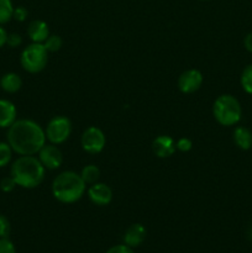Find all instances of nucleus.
I'll use <instances>...</instances> for the list:
<instances>
[{
    "label": "nucleus",
    "instance_id": "nucleus-1",
    "mask_svg": "<svg viewBox=\"0 0 252 253\" xmlns=\"http://www.w3.org/2000/svg\"><path fill=\"white\" fill-rule=\"evenodd\" d=\"M46 133L42 126L30 119L16 120L6 133V142L20 156H35L46 145Z\"/></svg>",
    "mask_w": 252,
    "mask_h": 253
},
{
    "label": "nucleus",
    "instance_id": "nucleus-2",
    "mask_svg": "<svg viewBox=\"0 0 252 253\" xmlns=\"http://www.w3.org/2000/svg\"><path fill=\"white\" fill-rule=\"evenodd\" d=\"M46 168L35 156H20L12 162L10 175L14 178L17 187L24 189L37 188L44 179Z\"/></svg>",
    "mask_w": 252,
    "mask_h": 253
},
{
    "label": "nucleus",
    "instance_id": "nucleus-3",
    "mask_svg": "<svg viewBox=\"0 0 252 253\" xmlns=\"http://www.w3.org/2000/svg\"><path fill=\"white\" fill-rule=\"evenodd\" d=\"M86 192V184L81 174L73 170L59 173L52 183V195L62 204H73L81 200Z\"/></svg>",
    "mask_w": 252,
    "mask_h": 253
},
{
    "label": "nucleus",
    "instance_id": "nucleus-4",
    "mask_svg": "<svg viewBox=\"0 0 252 253\" xmlns=\"http://www.w3.org/2000/svg\"><path fill=\"white\" fill-rule=\"evenodd\" d=\"M212 115L221 126H235L240 123L242 108L240 101L231 94H222L217 96L212 105Z\"/></svg>",
    "mask_w": 252,
    "mask_h": 253
},
{
    "label": "nucleus",
    "instance_id": "nucleus-5",
    "mask_svg": "<svg viewBox=\"0 0 252 253\" xmlns=\"http://www.w3.org/2000/svg\"><path fill=\"white\" fill-rule=\"evenodd\" d=\"M48 62V51L44 48L43 43L32 42L31 44L25 47L20 56L21 67L27 73L36 74L44 69Z\"/></svg>",
    "mask_w": 252,
    "mask_h": 253
},
{
    "label": "nucleus",
    "instance_id": "nucleus-6",
    "mask_svg": "<svg viewBox=\"0 0 252 253\" xmlns=\"http://www.w3.org/2000/svg\"><path fill=\"white\" fill-rule=\"evenodd\" d=\"M47 141L52 145H61L66 142L72 133V123L67 116H54L44 128Z\"/></svg>",
    "mask_w": 252,
    "mask_h": 253
},
{
    "label": "nucleus",
    "instance_id": "nucleus-7",
    "mask_svg": "<svg viewBox=\"0 0 252 253\" xmlns=\"http://www.w3.org/2000/svg\"><path fill=\"white\" fill-rule=\"evenodd\" d=\"M82 148L89 155H98L106 145V137L103 130L96 126H90L83 132L81 138Z\"/></svg>",
    "mask_w": 252,
    "mask_h": 253
},
{
    "label": "nucleus",
    "instance_id": "nucleus-8",
    "mask_svg": "<svg viewBox=\"0 0 252 253\" xmlns=\"http://www.w3.org/2000/svg\"><path fill=\"white\" fill-rule=\"evenodd\" d=\"M39 160L40 162L42 163L46 169L53 170L57 169L62 166L63 163V155H62L61 150L57 147V145H52V143H48V145H44L41 150L39 151Z\"/></svg>",
    "mask_w": 252,
    "mask_h": 253
},
{
    "label": "nucleus",
    "instance_id": "nucleus-9",
    "mask_svg": "<svg viewBox=\"0 0 252 253\" xmlns=\"http://www.w3.org/2000/svg\"><path fill=\"white\" fill-rule=\"evenodd\" d=\"M203 81L204 78H203L202 72L194 68L188 69L183 72L178 78V88L183 94H193L199 90Z\"/></svg>",
    "mask_w": 252,
    "mask_h": 253
},
{
    "label": "nucleus",
    "instance_id": "nucleus-10",
    "mask_svg": "<svg viewBox=\"0 0 252 253\" xmlns=\"http://www.w3.org/2000/svg\"><path fill=\"white\" fill-rule=\"evenodd\" d=\"M89 200L98 207H106L113 200V190L105 183H94L86 190Z\"/></svg>",
    "mask_w": 252,
    "mask_h": 253
},
{
    "label": "nucleus",
    "instance_id": "nucleus-11",
    "mask_svg": "<svg viewBox=\"0 0 252 253\" xmlns=\"http://www.w3.org/2000/svg\"><path fill=\"white\" fill-rule=\"evenodd\" d=\"M175 141L170 136L161 135L152 142V152L158 158H168L175 152Z\"/></svg>",
    "mask_w": 252,
    "mask_h": 253
},
{
    "label": "nucleus",
    "instance_id": "nucleus-12",
    "mask_svg": "<svg viewBox=\"0 0 252 253\" xmlns=\"http://www.w3.org/2000/svg\"><path fill=\"white\" fill-rule=\"evenodd\" d=\"M146 235H147V231L142 224H133L124 234V244L127 245L131 249L138 247L146 240Z\"/></svg>",
    "mask_w": 252,
    "mask_h": 253
},
{
    "label": "nucleus",
    "instance_id": "nucleus-13",
    "mask_svg": "<svg viewBox=\"0 0 252 253\" xmlns=\"http://www.w3.org/2000/svg\"><path fill=\"white\" fill-rule=\"evenodd\" d=\"M17 120L16 106L7 99H0V128H9Z\"/></svg>",
    "mask_w": 252,
    "mask_h": 253
},
{
    "label": "nucleus",
    "instance_id": "nucleus-14",
    "mask_svg": "<svg viewBox=\"0 0 252 253\" xmlns=\"http://www.w3.org/2000/svg\"><path fill=\"white\" fill-rule=\"evenodd\" d=\"M27 36L32 42L43 43L47 37L49 36L48 25L42 20H32L27 26Z\"/></svg>",
    "mask_w": 252,
    "mask_h": 253
},
{
    "label": "nucleus",
    "instance_id": "nucleus-15",
    "mask_svg": "<svg viewBox=\"0 0 252 253\" xmlns=\"http://www.w3.org/2000/svg\"><path fill=\"white\" fill-rule=\"evenodd\" d=\"M22 86V79L21 77L14 72H9L5 73L4 76L0 78V88L9 94H15L21 89Z\"/></svg>",
    "mask_w": 252,
    "mask_h": 253
},
{
    "label": "nucleus",
    "instance_id": "nucleus-16",
    "mask_svg": "<svg viewBox=\"0 0 252 253\" xmlns=\"http://www.w3.org/2000/svg\"><path fill=\"white\" fill-rule=\"evenodd\" d=\"M234 142L240 150L249 151L252 147V132L245 126H237L232 133Z\"/></svg>",
    "mask_w": 252,
    "mask_h": 253
},
{
    "label": "nucleus",
    "instance_id": "nucleus-17",
    "mask_svg": "<svg viewBox=\"0 0 252 253\" xmlns=\"http://www.w3.org/2000/svg\"><path fill=\"white\" fill-rule=\"evenodd\" d=\"M79 174H81L82 179L84 180L85 184L91 185L98 182L99 178H100V169L95 165H88L83 167V169H82Z\"/></svg>",
    "mask_w": 252,
    "mask_h": 253
},
{
    "label": "nucleus",
    "instance_id": "nucleus-18",
    "mask_svg": "<svg viewBox=\"0 0 252 253\" xmlns=\"http://www.w3.org/2000/svg\"><path fill=\"white\" fill-rule=\"evenodd\" d=\"M14 5L11 0H0V25H5L12 19Z\"/></svg>",
    "mask_w": 252,
    "mask_h": 253
},
{
    "label": "nucleus",
    "instance_id": "nucleus-19",
    "mask_svg": "<svg viewBox=\"0 0 252 253\" xmlns=\"http://www.w3.org/2000/svg\"><path fill=\"white\" fill-rule=\"evenodd\" d=\"M240 83L245 93L252 95V64H249L244 68L240 77Z\"/></svg>",
    "mask_w": 252,
    "mask_h": 253
},
{
    "label": "nucleus",
    "instance_id": "nucleus-20",
    "mask_svg": "<svg viewBox=\"0 0 252 253\" xmlns=\"http://www.w3.org/2000/svg\"><path fill=\"white\" fill-rule=\"evenodd\" d=\"M12 148L7 142H0V168L6 167L12 160Z\"/></svg>",
    "mask_w": 252,
    "mask_h": 253
},
{
    "label": "nucleus",
    "instance_id": "nucleus-21",
    "mask_svg": "<svg viewBox=\"0 0 252 253\" xmlns=\"http://www.w3.org/2000/svg\"><path fill=\"white\" fill-rule=\"evenodd\" d=\"M43 46L48 51V53L49 52H57L63 46V41H62L61 36H58V35H49L46 41L43 42Z\"/></svg>",
    "mask_w": 252,
    "mask_h": 253
},
{
    "label": "nucleus",
    "instance_id": "nucleus-22",
    "mask_svg": "<svg viewBox=\"0 0 252 253\" xmlns=\"http://www.w3.org/2000/svg\"><path fill=\"white\" fill-rule=\"evenodd\" d=\"M10 231H11V225L7 220L6 216L0 214V239H6L9 237Z\"/></svg>",
    "mask_w": 252,
    "mask_h": 253
},
{
    "label": "nucleus",
    "instance_id": "nucleus-23",
    "mask_svg": "<svg viewBox=\"0 0 252 253\" xmlns=\"http://www.w3.org/2000/svg\"><path fill=\"white\" fill-rule=\"evenodd\" d=\"M16 187H17L16 182H15L14 178H12L11 175L2 178V179L0 180V189H1L4 193L12 192Z\"/></svg>",
    "mask_w": 252,
    "mask_h": 253
},
{
    "label": "nucleus",
    "instance_id": "nucleus-24",
    "mask_svg": "<svg viewBox=\"0 0 252 253\" xmlns=\"http://www.w3.org/2000/svg\"><path fill=\"white\" fill-rule=\"evenodd\" d=\"M22 43V37L21 35L16 34V32H11V34H7L6 39V44L11 48H17V47L21 46Z\"/></svg>",
    "mask_w": 252,
    "mask_h": 253
},
{
    "label": "nucleus",
    "instance_id": "nucleus-25",
    "mask_svg": "<svg viewBox=\"0 0 252 253\" xmlns=\"http://www.w3.org/2000/svg\"><path fill=\"white\" fill-rule=\"evenodd\" d=\"M193 147V142L190 138L188 137H182L175 142V148L180 152H189Z\"/></svg>",
    "mask_w": 252,
    "mask_h": 253
},
{
    "label": "nucleus",
    "instance_id": "nucleus-26",
    "mask_svg": "<svg viewBox=\"0 0 252 253\" xmlns=\"http://www.w3.org/2000/svg\"><path fill=\"white\" fill-rule=\"evenodd\" d=\"M29 16V11L26 7L17 6L14 9V14H12V19L16 20L17 22H24Z\"/></svg>",
    "mask_w": 252,
    "mask_h": 253
},
{
    "label": "nucleus",
    "instance_id": "nucleus-27",
    "mask_svg": "<svg viewBox=\"0 0 252 253\" xmlns=\"http://www.w3.org/2000/svg\"><path fill=\"white\" fill-rule=\"evenodd\" d=\"M0 253H16L14 244L10 241L9 237L0 239Z\"/></svg>",
    "mask_w": 252,
    "mask_h": 253
},
{
    "label": "nucleus",
    "instance_id": "nucleus-28",
    "mask_svg": "<svg viewBox=\"0 0 252 253\" xmlns=\"http://www.w3.org/2000/svg\"><path fill=\"white\" fill-rule=\"evenodd\" d=\"M106 253H135L131 247H128L127 245H116V246H113L111 249L108 250Z\"/></svg>",
    "mask_w": 252,
    "mask_h": 253
},
{
    "label": "nucleus",
    "instance_id": "nucleus-29",
    "mask_svg": "<svg viewBox=\"0 0 252 253\" xmlns=\"http://www.w3.org/2000/svg\"><path fill=\"white\" fill-rule=\"evenodd\" d=\"M244 46L246 48V51L251 52L252 53V32L247 34L244 39Z\"/></svg>",
    "mask_w": 252,
    "mask_h": 253
},
{
    "label": "nucleus",
    "instance_id": "nucleus-30",
    "mask_svg": "<svg viewBox=\"0 0 252 253\" xmlns=\"http://www.w3.org/2000/svg\"><path fill=\"white\" fill-rule=\"evenodd\" d=\"M6 39H7L6 30L0 25V48H2V47L6 44Z\"/></svg>",
    "mask_w": 252,
    "mask_h": 253
},
{
    "label": "nucleus",
    "instance_id": "nucleus-31",
    "mask_svg": "<svg viewBox=\"0 0 252 253\" xmlns=\"http://www.w3.org/2000/svg\"><path fill=\"white\" fill-rule=\"evenodd\" d=\"M202 1H208V0H202Z\"/></svg>",
    "mask_w": 252,
    "mask_h": 253
}]
</instances>
